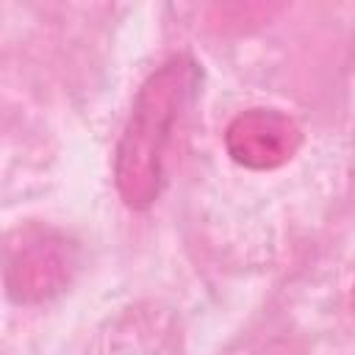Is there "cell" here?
I'll use <instances>...</instances> for the list:
<instances>
[{
    "label": "cell",
    "mask_w": 355,
    "mask_h": 355,
    "mask_svg": "<svg viewBox=\"0 0 355 355\" xmlns=\"http://www.w3.org/2000/svg\"><path fill=\"white\" fill-rule=\"evenodd\" d=\"M78 266L75 247L50 230H28L22 241L8 250L6 286L17 302H42L69 283Z\"/></svg>",
    "instance_id": "2"
},
{
    "label": "cell",
    "mask_w": 355,
    "mask_h": 355,
    "mask_svg": "<svg viewBox=\"0 0 355 355\" xmlns=\"http://www.w3.org/2000/svg\"><path fill=\"white\" fill-rule=\"evenodd\" d=\"M194 89L197 64L189 55L169 58L141 83L114 155V180L128 208H147L158 200L166 153Z\"/></svg>",
    "instance_id": "1"
},
{
    "label": "cell",
    "mask_w": 355,
    "mask_h": 355,
    "mask_svg": "<svg viewBox=\"0 0 355 355\" xmlns=\"http://www.w3.org/2000/svg\"><path fill=\"white\" fill-rule=\"evenodd\" d=\"M225 147L236 164L266 172L288 164L297 155L302 147V130L277 108H250L227 125Z\"/></svg>",
    "instance_id": "3"
}]
</instances>
